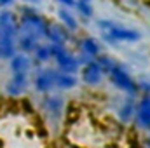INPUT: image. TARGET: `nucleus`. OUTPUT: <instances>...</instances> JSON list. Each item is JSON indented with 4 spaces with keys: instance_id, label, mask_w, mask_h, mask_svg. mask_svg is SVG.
<instances>
[{
    "instance_id": "obj_1",
    "label": "nucleus",
    "mask_w": 150,
    "mask_h": 148,
    "mask_svg": "<svg viewBox=\"0 0 150 148\" xmlns=\"http://www.w3.org/2000/svg\"><path fill=\"white\" fill-rule=\"evenodd\" d=\"M18 28L21 30V33H28V35H32V37H35V38H40V37H44V35H47V25H45V21L38 14H35V12L23 14Z\"/></svg>"
},
{
    "instance_id": "obj_2",
    "label": "nucleus",
    "mask_w": 150,
    "mask_h": 148,
    "mask_svg": "<svg viewBox=\"0 0 150 148\" xmlns=\"http://www.w3.org/2000/svg\"><path fill=\"white\" fill-rule=\"evenodd\" d=\"M100 25H105V26H108V28H105L107 30V38L108 40H119V42H136L138 38H140V33L136 32V30H131V28H124V26H115L112 23H100Z\"/></svg>"
},
{
    "instance_id": "obj_3",
    "label": "nucleus",
    "mask_w": 150,
    "mask_h": 148,
    "mask_svg": "<svg viewBox=\"0 0 150 148\" xmlns=\"http://www.w3.org/2000/svg\"><path fill=\"white\" fill-rule=\"evenodd\" d=\"M52 56H56V61L59 65V68L65 72V73H74L75 70L79 68V63L72 54H68L67 51H63L59 45H52Z\"/></svg>"
},
{
    "instance_id": "obj_4",
    "label": "nucleus",
    "mask_w": 150,
    "mask_h": 148,
    "mask_svg": "<svg viewBox=\"0 0 150 148\" xmlns=\"http://www.w3.org/2000/svg\"><path fill=\"white\" fill-rule=\"evenodd\" d=\"M110 77H112L113 84H115L117 87H120L122 91H127V92H134V91H136V85H134L133 78L126 73L122 68L112 66V68H110Z\"/></svg>"
},
{
    "instance_id": "obj_5",
    "label": "nucleus",
    "mask_w": 150,
    "mask_h": 148,
    "mask_svg": "<svg viewBox=\"0 0 150 148\" xmlns=\"http://www.w3.org/2000/svg\"><path fill=\"white\" fill-rule=\"evenodd\" d=\"M44 105H45V110H47L51 118L58 120L61 117V113H63V99L59 96H49Z\"/></svg>"
},
{
    "instance_id": "obj_6",
    "label": "nucleus",
    "mask_w": 150,
    "mask_h": 148,
    "mask_svg": "<svg viewBox=\"0 0 150 148\" xmlns=\"http://www.w3.org/2000/svg\"><path fill=\"white\" fill-rule=\"evenodd\" d=\"M25 89H26V73H14L11 82L7 84V92L12 96H18Z\"/></svg>"
},
{
    "instance_id": "obj_7",
    "label": "nucleus",
    "mask_w": 150,
    "mask_h": 148,
    "mask_svg": "<svg viewBox=\"0 0 150 148\" xmlns=\"http://www.w3.org/2000/svg\"><path fill=\"white\" fill-rule=\"evenodd\" d=\"M54 78H56V73H54V72L45 70V72H42V73L37 75V78H35V87H37L38 91H42V92H47V91L54 85Z\"/></svg>"
},
{
    "instance_id": "obj_8",
    "label": "nucleus",
    "mask_w": 150,
    "mask_h": 148,
    "mask_svg": "<svg viewBox=\"0 0 150 148\" xmlns=\"http://www.w3.org/2000/svg\"><path fill=\"white\" fill-rule=\"evenodd\" d=\"M136 117H138V124L142 127H150V96H145L136 110Z\"/></svg>"
},
{
    "instance_id": "obj_9",
    "label": "nucleus",
    "mask_w": 150,
    "mask_h": 148,
    "mask_svg": "<svg viewBox=\"0 0 150 148\" xmlns=\"http://www.w3.org/2000/svg\"><path fill=\"white\" fill-rule=\"evenodd\" d=\"M30 68V58L25 54H16L11 59V70L12 73H26Z\"/></svg>"
},
{
    "instance_id": "obj_10",
    "label": "nucleus",
    "mask_w": 150,
    "mask_h": 148,
    "mask_svg": "<svg viewBox=\"0 0 150 148\" xmlns=\"http://www.w3.org/2000/svg\"><path fill=\"white\" fill-rule=\"evenodd\" d=\"M101 77H103V72H101V66L98 63H91V65L86 66V70H84V80L87 84H98L101 80Z\"/></svg>"
},
{
    "instance_id": "obj_11",
    "label": "nucleus",
    "mask_w": 150,
    "mask_h": 148,
    "mask_svg": "<svg viewBox=\"0 0 150 148\" xmlns=\"http://www.w3.org/2000/svg\"><path fill=\"white\" fill-rule=\"evenodd\" d=\"M54 84L59 85L61 89H70L77 84V78H75L72 73H56V78H54Z\"/></svg>"
},
{
    "instance_id": "obj_12",
    "label": "nucleus",
    "mask_w": 150,
    "mask_h": 148,
    "mask_svg": "<svg viewBox=\"0 0 150 148\" xmlns=\"http://www.w3.org/2000/svg\"><path fill=\"white\" fill-rule=\"evenodd\" d=\"M35 56L40 61H47L52 56V45H42V47H35Z\"/></svg>"
},
{
    "instance_id": "obj_13",
    "label": "nucleus",
    "mask_w": 150,
    "mask_h": 148,
    "mask_svg": "<svg viewBox=\"0 0 150 148\" xmlns=\"http://www.w3.org/2000/svg\"><path fill=\"white\" fill-rule=\"evenodd\" d=\"M59 19L65 23L67 28H70V30H75V28H77V21H75V18L70 14V12H67V11H59Z\"/></svg>"
},
{
    "instance_id": "obj_14",
    "label": "nucleus",
    "mask_w": 150,
    "mask_h": 148,
    "mask_svg": "<svg viewBox=\"0 0 150 148\" xmlns=\"http://www.w3.org/2000/svg\"><path fill=\"white\" fill-rule=\"evenodd\" d=\"M82 49L89 54V56H96L98 54V44L93 40V38H86L82 42Z\"/></svg>"
},
{
    "instance_id": "obj_15",
    "label": "nucleus",
    "mask_w": 150,
    "mask_h": 148,
    "mask_svg": "<svg viewBox=\"0 0 150 148\" xmlns=\"http://www.w3.org/2000/svg\"><path fill=\"white\" fill-rule=\"evenodd\" d=\"M131 113H133V99H129V101H126V105L122 106V110H120V118L122 120H129L131 118Z\"/></svg>"
},
{
    "instance_id": "obj_16",
    "label": "nucleus",
    "mask_w": 150,
    "mask_h": 148,
    "mask_svg": "<svg viewBox=\"0 0 150 148\" xmlns=\"http://www.w3.org/2000/svg\"><path fill=\"white\" fill-rule=\"evenodd\" d=\"M59 2H63L65 5H75L77 4V0H59Z\"/></svg>"
},
{
    "instance_id": "obj_17",
    "label": "nucleus",
    "mask_w": 150,
    "mask_h": 148,
    "mask_svg": "<svg viewBox=\"0 0 150 148\" xmlns=\"http://www.w3.org/2000/svg\"><path fill=\"white\" fill-rule=\"evenodd\" d=\"M9 2H12V0H0V4H2V5H5V4H9Z\"/></svg>"
},
{
    "instance_id": "obj_18",
    "label": "nucleus",
    "mask_w": 150,
    "mask_h": 148,
    "mask_svg": "<svg viewBox=\"0 0 150 148\" xmlns=\"http://www.w3.org/2000/svg\"><path fill=\"white\" fill-rule=\"evenodd\" d=\"M143 87H147V89H150V82H149V84H143Z\"/></svg>"
}]
</instances>
